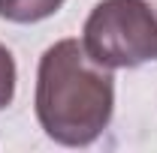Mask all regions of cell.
Wrapping results in <instances>:
<instances>
[{
	"label": "cell",
	"mask_w": 157,
	"mask_h": 153,
	"mask_svg": "<svg viewBox=\"0 0 157 153\" xmlns=\"http://www.w3.org/2000/svg\"><path fill=\"white\" fill-rule=\"evenodd\" d=\"M15 96V60L6 45H0V108H6Z\"/></svg>",
	"instance_id": "4"
},
{
	"label": "cell",
	"mask_w": 157,
	"mask_h": 153,
	"mask_svg": "<svg viewBox=\"0 0 157 153\" xmlns=\"http://www.w3.org/2000/svg\"><path fill=\"white\" fill-rule=\"evenodd\" d=\"M115 111V78L78 39H60L39 57L36 120L45 135L67 147L97 141Z\"/></svg>",
	"instance_id": "1"
},
{
	"label": "cell",
	"mask_w": 157,
	"mask_h": 153,
	"mask_svg": "<svg viewBox=\"0 0 157 153\" xmlns=\"http://www.w3.org/2000/svg\"><path fill=\"white\" fill-rule=\"evenodd\" d=\"M63 0H0V18L15 24H33L48 15H55Z\"/></svg>",
	"instance_id": "3"
},
{
	"label": "cell",
	"mask_w": 157,
	"mask_h": 153,
	"mask_svg": "<svg viewBox=\"0 0 157 153\" xmlns=\"http://www.w3.org/2000/svg\"><path fill=\"white\" fill-rule=\"evenodd\" d=\"M85 51L109 69L157 60V12L148 0H100L85 21Z\"/></svg>",
	"instance_id": "2"
}]
</instances>
